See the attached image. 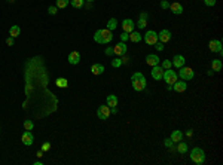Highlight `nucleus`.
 <instances>
[{
	"label": "nucleus",
	"instance_id": "1",
	"mask_svg": "<svg viewBox=\"0 0 223 165\" xmlns=\"http://www.w3.org/2000/svg\"><path fill=\"white\" fill-rule=\"evenodd\" d=\"M113 39V34L110 30L107 28H103V30H97L95 34H94V40L97 43H101V45H106V43H110Z\"/></svg>",
	"mask_w": 223,
	"mask_h": 165
},
{
	"label": "nucleus",
	"instance_id": "2",
	"mask_svg": "<svg viewBox=\"0 0 223 165\" xmlns=\"http://www.w3.org/2000/svg\"><path fill=\"white\" fill-rule=\"evenodd\" d=\"M131 83H133V88L136 89V91H143L144 88H146V77H144V74L137 72V73H134L131 76Z\"/></svg>",
	"mask_w": 223,
	"mask_h": 165
},
{
	"label": "nucleus",
	"instance_id": "3",
	"mask_svg": "<svg viewBox=\"0 0 223 165\" xmlns=\"http://www.w3.org/2000/svg\"><path fill=\"white\" fill-rule=\"evenodd\" d=\"M190 159H192L196 165L204 164V161H205V153H204V150H202L201 147H193V149L190 150Z\"/></svg>",
	"mask_w": 223,
	"mask_h": 165
},
{
	"label": "nucleus",
	"instance_id": "4",
	"mask_svg": "<svg viewBox=\"0 0 223 165\" xmlns=\"http://www.w3.org/2000/svg\"><path fill=\"white\" fill-rule=\"evenodd\" d=\"M177 73L175 72H172L171 69H167V70H164V76H162V79L165 80V83H168V85H172V83H175L177 82Z\"/></svg>",
	"mask_w": 223,
	"mask_h": 165
},
{
	"label": "nucleus",
	"instance_id": "5",
	"mask_svg": "<svg viewBox=\"0 0 223 165\" xmlns=\"http://www.w3.org/2000/svg\"><path fill=\"white\" fill-rule=\"evenodd\" d=\"M179 74H180V77H182V80H192L193 79V76H195V73H193V70L190 69V67H180V72H179Z\"/></svg>",
	"mask_w": 223,
	"mask_h": 165
},
{
	"label": "nucleus",
	"instance_id": "6",
	"mask_svg": "<svg viewBox=\"0 0 223 165\" xmlns=\"http://www.w3.org/2000/svg\"><path fill=\"white\" fill-rule=\"evenodd\" d=\"M144 42L147 45H155L158 42V33L153 31V30H149L146 34H144Z\"/></svg>",
	"mask_w": 223,
	"mask_h": 165
},
{
	"label": "nucleus",
	"instance_id": "7",
	"mask_svg": "<svg viewBox=\"0 0 223 165\" xmlns=\"http://www.w3.org/2000/svg\"><path fill=\"white\" fill-rule=\"evenodd\" d=\"M97 116L100 118V119H109V116H110V107L109 106H100L98 110H97Z\"/></svg>",
	"mask_w": 223,
	"mask_h": 165
},
{
	"label": "nucleus",
	"instance_id": "8",
	"mask_svg": "<svg viewBox=\"0 0 223 165\" xmlns=\"http://www.w3.org/2000/svg\"><path fill=\"white\" fill-rule=\"evenodd\" d=\"M113 54H116L118 57H122V55L126 54V45L125 42H119L113 46Z\"/></svg>",
	"mask_w": 223,
	"mask_h": 165
},
{
	"label": "nucleus",
	"instance_id": "9",
	"mask_svg": "<svg viewBox=\"0 0 223 165\" xmlns=\"http://www.w3.org/2000/svg\"><path fill=\"white\" fill-rule=\"evenodd\" d=\"M21 140H22V143H24L25 146H31V144L34 143V137H33L31 131H27V129H25V132L22 134Z\"/></svg>",
	"mask_w": 223,
	"mask_h": 165
},
{
	"label": "nucleus",
	"instance_id": "10",
	"mask_svg": "<svg viewBox=\"0 0 223 165\" xmlns=\"http://www.w3.org/2000/svg\"><path fill=\"white\" fill-rule=\"evenodd\" d=\"M208 48H210L211 52H219V54L222 55V42L220 40H210Z\"/></svg>",
	"mask_w": 223,
	"mask_h": 165
},
{
	"label": "nucleus",
	"instance_id": "11",
	"mask_svg": "<svg viewBox=\"0 0 223 165\" xmlns=\"http://www.w3.org/2000/svg\"><path fill=\"white\" fill-rule=\"evenodd\" d=\"M162 76H164V69L161 66H153V69H152V77H153L155 80H161Z\"/></svg>",
	"mask_w": 223,
	"mask_h": 165
},
{
	"label": "nucleus",
	"instance_id": "12",
	"mask_svg": "<svg viewBox=\"0 0 223 165\" xmlns=\"http://www.w3.org/2000/svg\"><path fill=\"white\" fill-rule=\"evenodd\" d=\"M158 40H161L162 43H167L171 40V31L170 30H162L159 34H158Z\"/></svg>",
	"mask_w": 223,
	"mask_h": 165
},
{
	"label": "nucleus",
	"instance_id": "13",
	"mask_svg": "<svg viewBox=\"0 0 223 165\" xmlns=\"http://www.w3.org/2000/svg\"><path fill=\"white\" fill-rule=\"evenodd\" d=\"M122 28H123V31L125 33H131L133 30H134V22H133V19H123L122 21Z\"/></svg>",
	"mask_w": 223,
	"mask_h": 165
},
{
	"label": "nucleus",
	"instance_id": "14",
	"mask_svg": "<svg viewBox=\"0 0 223 165\" xmlns=\"http://www.w3.org/2000/svg\"><path fill=\"white\" fill-rule=\"evenodd\" d=\"M185 57L183 55H174V58H172V66L174 67H177V69H180V67H183L185 66Z\"/></svg>",
	"mask_w": 223,
	"mask_h": 165
},
{
	"label": "nucleus",
	"instance_id": "15",
	"mask_svg": "<svg viewBox=\"0 0 223 165\" xmlns=\"http://www.w3.org/2000/svg\"><path fill=\"white\" fill-rule=\"evenodd\" d=\"M170 9H171V12L174 15H182L183 14V6L179 3V2H174L170 5Z\"/></svg>",
	"mask_w": 223,
	"mask_h": 165
},
{
	"label": "nucleus",
	"instance_id": "16",
	"mask_svg": "<svg viewBox=\"0 0 223 165\" xmlns=\"http://www.w3.org/2000/svg\"><path fill=\"white\" fill-rule=\"evenodd\" d=\"M79 61H80V54H79V52H76V51L70 52L69 54V63L71 64V66L79 64Z\"/></svg>",
	"mask_w": 223,
	"mask_h": 165
},
{
	"label": "nucleus",
	"instance_id": "17",
	"mask_svg": "<svg viewBox=\"0 0 223 165\" xmlns=\"http://www.w3.org/2000/svg\"><path fill=\"white\" fill-rule=\"evenodd\" d=\"M186 88H188L186 80H180V82L172 83V89H174V91H177V92H185V91H186Z\"/></svg>",
	"mask_w": 223,
	"mask_h": 165
},
{
	"label": "nucleus",
	"instance_id": "18",
	"mask_svg": "<svg viewBox=\"0 0 223 165\" xmlns=\"http://www.w3.org/2000/svg\"><path fill=\"white\" fill-rule=\"evenodd\" d=\"M147 18H149V15H147V12H141L140 14V18H138V28H144L146 25H147Z\"/></svg>",
	"mask_w": 223,
	"mask_h": 165
},
{
	"label": "nucleus",
	"instance_id": "19",
	"mask_svg": "<svg viewBox=\"0 0 223 165\" xmlns=\"http://www.w3.org/2000/svg\"><path fill=\"white\" fill-rule=\"evenodd\" d=\"M146 63L149 64V66H158V63H159V58H158V55H153V54H150V55H147L146 57Z\"/></svg>",
	"mask_w": 223,
	"mask_h": 165
},
{
	"label": "nucleus",
	"instance_id": "20",
	"mask_svg": "<svg viewBox=\"0 0 223 165\" xmlns=\"http://www.w3.org/2000/svg\"><path fill=\"white\" fill-rule=\"evenodd\" d=\"M170 138L172 140V143H179V141H182V138H183V132H182V131H172Z\"/></svg>",
	"mask_w": 223,
	"mask_h": 165
},
{
	"label": "nucleus",
	"instance_id": "21",
	"mask_svg": "<svg viewBox=\"0 0 223 165\" xmlns=\"http://www.w3.org/2000/svg\"><path fill=\"white\" fill-rule=\"evenodd\" d=\"M103 72H104V66H103V64H94V66L91 67V73L95 74V76L101 74Z\"/></svg>",
	"mask_w": 223,
	"mask_h": 165
},
{
	"label": "nucleus",
	"instance_id": "22",
	"mask_svg": "<svg viewBox=\"0 0 223 165\" xmlns=\"http://www.w3.org/2000/svg\"><path fill=\"white\" fill-rule=\"evenodd\" d=\"M107 106L109 107H118V97L116 95H107Z\"/></svg>",
	"mask_w": 223,
	"mask_h": 165
},
{
	"label": "nucleus",
	"instance_id": "23",
	"mask_svg": "<svg viewBox=\"0 0 223 165\" xmlns=\"http://www.w3.org/2000/svg\"><path fill=\"white\" fill-rule=\"evenodd\" d=\"M128 39H130L131 42H134V43H138V42H140V40L143 39V36H141V34H140L138 31H131Z\"/></svg>",
	"mask_w": 223,
	"mask_h": 165
},
{
	"label": "nucleus",
	"instance_id": "24",
	"mask_svg": "<svg viewBox=\"0 0 223 165\" xmlns=\"http://www.w3.org/2000/svg\"><path fill=\"white\" fill-rule=\"evenodd\" d=\"M19 33H21V28L18 27V25H12L11 28H9V34H11V37H15L19 36Z\"/></svg>",
	"mask_w": 223,
	"mask_h": 165
},
{
	"label": "nucleus",
	"instance_id": "25",
	"mask_svg": "<svg viewBox=\"0 0 223 165\" xmlns=\"http://www.w3.org/2000/svg\"><path fill=\"white\" fill-rule=\"evenodd\" d=\"M211 69H213L214 72H220V70H222V61H220V60H213Z\"/></svg>",
	"mask_w": 223,
	"mask_h": 165
},
{
	"label": "nucleus",
	"instance_id": "26",
	"mask_svg": "<svg viewBox=\"0 0 223 165\" xmlns=\"http://www.w3.org/2000/svg\"><path fill=\"white\" fill-rule=\"evenodd\" d=\"M55 83H57L58 88H67V85H69L67 79H64V77H58V79L55 80Z\"/></svg>",
	"mask_w": 223,
	"mask_h": 165
},
{
	"label": "nucleus",
	"instance_id": "27",
	"mask_svg": "<svg viewBox=\"0 0 223 165\" xmlns=\"http://www.w3.org/2000/svg\"><path fill=\"white\" fill-rule=\"evenodd\" d=\"M116 27H118V21H116V18H110V19H109V22H107V30L113 31Z\"/></svg>",
	"mask_w": 223,
	"mask_h": 165
},
{
	"label": "nucleus",
	"instance_id": "28",
	"mask_svg": "<svg viewBox=\"0 0 223 165\" xmlns=\"http://www.w3.org/2000/svg\"><path fill=\"white\" fill-rule=\"evenodd\" d=\"M70 3V0H57V8L58 9H64V8H67Z\"/></svg>",
	"mask_w": 223,
	"mask_h": 165
},
{
	"label": "nucleus",
	"instance_id": "29",
	"mask_svg": "<svg viewBox=\"0 0 223 165\" xmlns=\"http://www.w3.org/2000/svg\"><path fill=\"white\" fill-rule=\"evenodd\" d=\"M177 150H179L180 153H186V152H188V144H186V143L179 141V144H177Z\"/></svg>",
	"mask_w": 223,
	"mask_h": 165
},
{
	"label": "nucleus",
	"instance_id": "30",
	"mask_svg": "<svg viewBox=\"0 0 223 165\" xmlns=\"http://www.w3.org/2000/svg\"><path fill=\"white\" fill-rule=\"evenodd\" d=\"M70 3H71V6L76 8V9H79V8L84 6V0H70Z\"/></svg>",
	"mask_w": 223,
	"mask_h": 165
},
{
	"label": "nucleus",
	"instance_id": "31",
	"mask_svg": "<svg viewBox=\"0 0 223 165\" xmlns=\"http://www.w3.org/2000/svg\"><path fill=\"white\" fill-rule=\"evenodd\" d=\"M24 128L27 129V131H33V128H34V124L31 122V121H24Z\"/></svg>",
	"mask_w": 223,
	"mask_h": 165
},
{
	"label": "nucleus",
	"instance_id": "32",
	"mask_svg": "<svg viewBox=\"0 0 223 165\" xmlns=\"http://www.w3.org/2000/svg\"><path fill=\"white\" fill-rule=\"evenodd\" d=\"M119 66H122V60H120V58H116V60L112 61V67L116 69V67H119Z\"/></svg>",
	"mask_w": 223,
	"mask_h": 165
},
{
	"label": "nucleus",
	"instance_id": "33",
	"mask_svg": "<svg viewBox=\"0 0 223 165\" xmlns=\"http://www.w3.org/2000/svg\"><path fill=\"white\" fill-rule=\"evenodd\" d=\"M48 12H49V15H55V14L58 12V8H57V6H49V8H48Z\"/></svg>",
	"mask_w": 223,
	"mask_h": 165
},
{
	"label": "nucleus",
	"instance_id": "34",
	"mask_svg": "<svg viewBox=\"0 0 223 165\" xmlns=\"http://www.w3.org/2000/svg\"><path fill=\"white\" fill-rule=\"evenodd\" d=\"M171 66H172V64H171V61H168V60H165V61L162 63V69H164V70H167V69H170Z\"/></svg>",
	"mask_w": 223,
	"mask_h": 165
},
{
	"label": "nucleus",
	"instance_id": "35",
	"mask_svg": "<svg viewBox=\"0 0 223 165\" xmlns=\"http://www.w3.org/2000/svg\"><path fill=\"white\" fill-rule=\"evenodd\" d=\"M155 48H156L158 51H164V43H162V42H156V43H155Z\"/></svg>",
	"mask_w": 223,
	"mask_h": 165
},
{
	"label": "nucleus",
	"instance_id": "36",
	"mask_svg": "<svg viewBox=\"0 0 223 165\" xmlns=\"http://www.w3.org/2000/svg\"><path fill=\"white\" fill-rule=\"evenodd\" d=\"M128 37H130V33H125V31H123V33L120 34V42H126Z\"/></svg>",
	"mask_w": 223,
	"mask_h": 165
},
{
	"label": "nucleus",
	"instance_id": "37",
	"mask_svg": "<svg viewBox=\"0 0 223 165\" xmlns=\"http://www.w3.org/2000/svg\"><path fill=\"white\" fill-rule=\"evenodd\" d=\"M49 149H51V143H49V141L43 143V146H42V150H43V152H48Z\"/></svg>",
	"mask_w": 223,
	"mask_h": 165
},
{
	"label": "nucleus",
	"instance_id": "38",
	"mask_svg": "<svg viewBox=\"0 0 223 165\" xmlns=\"http://www.w3.org/2000/svg\"><path fill=\"white\" fill-rule=\"evenodd\" d=\"M14 43H15L14 37H8V39H6V45H8V46H14Z\"/></svg>",
	"mask_w": 223,
	"mask_h": 165
},
{
	"label": "nucleus",
	"instance_id": "39",
	"mask_svg": "<svg viewBox=\"0 0 223 165\" xmlns=\"http://www.w3.org/2000/svg\"><path fill=\"white\" fill-rule=\"evenodd\" d=\"M164 144H165L167 147H170V149H171V147H172V140H171V138H165Z\"/></svg>",
	"mask_w": 223,
	"mask_h": 165
},
{
	"label": "nucleus",
	"instance_id": "40",
	"mask_svg": "<svg viewBox=\"0 0 223 165\" xmlns=\"http://www.w3.org/2000/svg\"><path fill=\"white\" fill-rule=\"evenodd\" d=\"M161 8H162V9H168V8H170V3L165 2V0H162V2H161Z\"/></svg>",
	"mask_w": 223,
	"mask_h": 165
},
{
	"label": "nucleus",
	"instance_id": "41",
	"mask_svg": "<svg viewBox=\"0 0 223 165\" xmlns=\"http://www.w3.org/2000/svg\"><path fill=\"white\" fill-rule=\"evenodd\" d=\"M204 3H205L207 6H214L216 5V0H204Z\"/></svg>",
	"mask_w": 223,
	"mask_h": 165
},
{
	"label": "nucleus",
	"instance_id": "42",
	"mask_svg": "<svg viewBox=\"0 0 223 165\" xmlns=\"http://www.w3.org/2000/svg\"><path fill=\"white\" fill-rule=\"evenodd\" d=\"M106 55H109V57L113 55V48H107V49H106Z\"/></svg>",
	"mask_w": 223,
	"mask_h": 165
},
{
	"label": "nucleus",
	"instance_id": "43",
	"mask_svg": "<svg viewBox=\"0 0 223 165\" xmlns=\"http://www.w3.org/2000/svg\"><path fill=\"white\" fill-rule=\"evenodd\" d=\"M122 57H123V58H122V64H123V63H128V61L131 60L130 57H125V55H122Z\"/></svg>",
	"mask_w": 223,
	"mask_h": 165
},
{
	"label": "nucleus",
	"instance_id": "44",
	"mask_svg": "<svg viewBox=\"0 0 223 165\" xmlns=\"http://www.w3.org/2000/svg\"><path fill=\"white\" fill-rule=\"evenodd\" d=\"M110 113L116 115V113H118V109H116V107H112V109H110Z\"/></svg>",
	"mask_w": 223,
	"mask_h": 165
},
{
	"label": "nucleus",
	"instance_id": "45",
	"mask_svg": "<svg viewBox=\"0 0 223 165\" xmlns=\"http://www.w3.org/2000/svg\"><path fill=\"white\" fill-rule=\"evenodd\" d=\"M192 134H193V132H192V129H189L188 132H186V135H188V137H192Z\"/></svg>",
	"mask_w": 223,
	"mask_h": 165
},
{
	"label": "nucleus",
	"instance_id": "46",
	"mask_svg": "<svg viewBox=\"0 0 223 165\" xmlns=\"http://www.w3.org/2000/svg\"><path fill=\"white\" fill-rule=\"evenodd\" d=\"M37 156L40 158V156H43V150H40V152H37Z\"/></svg>",
	"mask_w": 223,
	"mask_h": 165
},
{
	"label": "nucleus",
	"instance_id": "47",
	"mask_svg": "<svg viewBox=\"0 0 223 165\" xmlns=\"http://www.w3.org/2000/svg\"><path fill=\"white\" fill-rule=\"evenodd\" d=\"M6 2H9V3H14V2H15V0H6Z\"/></svg>",
	"mask_w": 223,
	"mask_h": 165
},
{
	"label": "nucleus",
	"instance_id": "48",
	"mask_svg": "<svg viewBox=\"0 0 223 165\" xmlns=\"http://www.w3.org/2000/svg\"><path fill=\"white\" fill-rule=\"evenodd\" d=\"M86 2H94V0H86Z\"/></svg>",
	"mask_w": 223,
	"mask_h": 165
}]
</instances>
